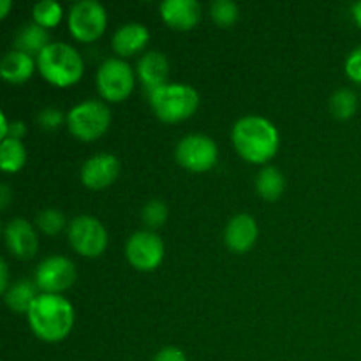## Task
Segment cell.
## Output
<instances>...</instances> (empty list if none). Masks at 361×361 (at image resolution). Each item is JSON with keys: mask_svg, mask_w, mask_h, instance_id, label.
Instances as JSON below:
<instances>
[{"mask_svg": "<svg viewBox=\"0 0 361 361\" xmlns=\"http://www.w3.org/2000/svg\"><path fill=\"white\" fill-rule=\"evenodd\" d=\"M168 207H166L164 201L161 200H150L145 204L143 210H141V219H143L145 224L152 229L161 228V226L168 221Z\"/></svg>", "mask_w": 361, "mask_h": 361, "instance_id": "obj_27", "label": "cell"}, {"mask_svg": "<svg viewBox=\"0 0 361 361\" xmlns=\"http://www.w3.org/2000/svg\"><path fill=\"white\" fill-rule=\"evenodd\" d=\"M34 14V23L41 25L44 28H51L62 20V6L55 0H39L32 9Z\"/></svg>", "mask_w": 361, "mask_h": 361, "instance_id": "obj_24", "label": "cell"}, {"mask_svg": "<svg viewBox=\"0 0 361 361\" xmlns=\"http://www.w3.org/2000/svg\"><path fill=\"white\" fill-rule=\"evenodd\" d=\"M67 129L81 141H94L108 130L111 111L101 101H83L67 111Z\"/></svg>", "mask_w": 361, "mask_h": 361, "instance_id": "obj_5", "label": "cell"}, {"mask_svg": "<svg viewBox=\"0 0 361 361\" xmlns=\"http://www.w3.org/2000/svg\"><path fill=\"white\" fill-rule=\"evenodd\" d=\"M155 115L168 123L182 122L196 113L200 106V94L185 83H166L148 94Z\"/></svg>", "mask_w": 361, "mask_h": 361, "instance_id": "obj_4", "label": "cell"}, {"mask_svg": "<svg viewBox=\"0 0 361 361\" xmlns=\"http://www.w3.org/2000/svg\"><path fill=\"white\" fill-rule=\"evenodd\" d=\"M25 133H27V127H25L23 122H13L7 126V137H13V140H21V137L25 136Z\"/></svg>", "mask_w": 361, "mask_h": 361, "instance_id": "obj_31", "label": "cell"}, {"mask_svg": "<svg viewBox=\"0 0 361 361\" xmlns=\"http://www.w3.org/2000/svg\"><path fill=\"white\" fill-rule=\"evenodd\" d=\"M126 257L136 270L152 271L162 263L164 243L155 231L143 229L129 236L126 243Z\"/></svg>", "mask_w": 361, "mask_h": 361, "instance_id": "obj_10", "label": "cell"}, {"mask_svg": "<svg viewBox=\"0 0 361 361\" xmlns=\"http://www.w3.org/2000/svg\"><path fill=\"white\" fill-rule=\"evenodd\" d=\"M0 122H2V127H0V137H2V140H6V136H7V126H9V122H7L6 113H2V115H0Z\"/></svg>", "mask_w": 361, "mask_h": 361, "instance_id": "obj_35", "label": "cell"}, {"mask_svg": "<svg viewBox=\"0 0 361 361\" xmlns=\"http://www.w3.org/2000/svg\"><path fill=\"white\" fill-rule=\"evenodd\" d=\"M356 106H358V97L349 88H338L330 99V111L338 120L351 118L356 113Z\"/></svg>", "mask_w": 361, "mask_h": 361, "instance_id": "obj_23", "label": "cell"}, {"mask_svg": "<svg viewBox=\"0 0 361 361\" xmlns=\"http://www.w3.org/2000/svg\"><path fill=\"white\" fill-rule=\"evenodd\" d=\"M345 74L355 83H361V46L353 49L345 60Z\"/></svg>", "mask_w": 361, "mask_h": 361, "instance_id": "obj_29", "label": "cell"}, {"mask_svg": "<svg viewBox=\"0 0 361 361\" xmlns=\"http://www.w3.org/2000/svg\"><path fill=\"white\" fill-rule=\"evenodd\" d=\"M353 18H355V21L358 23V27L361 28V0H360V2H356L355 6H353Z\"/></svg>", "mask_w": 361, "mask_h": 361, "instance_id": "obj_34", "label": "cell"}, {"mask_svg": "<svg viewBox=\"0 0 361 361\" xmlns=\"http://www.w3.org/2000/svg\"><path fill=\"white\" fill-rule=\"evenodd\" d=\"M286 189V178L275 166H264L256 178V190L264 201H277Z\"/></svg>", "mask_w": 361, "mask_h": 361, "instance_id": "obj_21", "label": "cell"}, {"mask_svg": "<svg viewBox=\"0 0 361 361\" xmlns=\"http://www.w3.org/2000/svg\"><path fill=\"white\" fill-rule=\"evenodd\" d=\"M35 224L41 229L44 235H59L63 228H66V215L56 208H44L37 214Z\"/></svg>", "mask_w": 361, "mask_h": 361, "instance_id": "obj_25", "label": "cell"}, {"mask_svg": "<svg viewBox=\"0 0 361 361\" xmlns=\"http://www.w3.org/2000/svg\"><path fill=\"white\" fill-rule=\"evenodd\" d=\"M210 14L214 21L221 27H229L240 16V9L233 0H215L210 6Z\"/></svg>", "mask_w": 361, "mask_h": 361, "instance_id": "obj_26", "label": "cell"}, {"mask_svg": "<svg viewBox=\"0 0 361 361\" xmlns=\"http://www.w3.org/2000/svg\"><path fill=\"white\" fill-rule=\"evenodd\" d=\"M150 41V32L143 23L130 21L120 25L111 37V48L120 56H133L140 53Z\"/></svg>", "mask_w": 361, "mask_h": 361, "instance_id": "obj_17", "label": "cell"}, {"mask_svg": "<svg viewBox=\"0 0 361 361\" xmlns=\"http://www.w3.org/2000/svg\"><path fill=\"white\" fill-rule=\"evenodd\" d=\"M175 157L187 171L204 173L214 168L217 162L219 148L217 143L207 134H189L178 141Z\"/></svg>", "mask_w": 361, "mask_h": 361, "instance_id": "obj_9", "label": "cell"}, {"mask_svg": "<svg viewBox=\"0 0 361 361\" xmlns=\"http://www.w3.org/2000/svg\"><path fill=\"white\" fill-rule=\"evenodd\" d=\"M34 67L32 55L20 49H11L0 60V76L9 83H23L34 74Z\"/></svg>", "mask_w": 361, "mask_h": 361, "instance_id": "obj_18", "label": "cell"}, {"mask_svg": "<svg viewBox=\"0 0 361 361\" xmlns=\"http://www.w3.org/2000/svg\"><path fill=\"white\" fill-rule=\"evenodd\" d=\"M76 282V267L66 256H48L39 263L35 270V286L42 293L66 291Z\"/></svg>", "mask_w": 361, "mask_h": 361, "instance_id": "obj_11", "label": "cell"}, {"mask_svg": "<svg viewBox=\"0 0 361 361\" xmlns=\"http://www.w3.org/2000/svg\"><path fill=\"white\" fill-rule=\"evenodd\" d=\"M161 16L175 30H190L201 18V4L197 0H164L161 4Z\"/></svg>", "mask_w": 361, "mask_h": 361, "instance_id": "obj_14", "label": "cell"}, {"mask_svg": "<svg viewBox=\"0 0 361 361\" xmlns=\"http://www.w3.org/2000/svg\"><path fill=\"white\" fill-rule=\"evenodd\" d=\"M152 361H187V356L180 348H175V345H166V348H162L161 351L154 356V360Z\"/></svg>", "mask_w": 361, "mask_h": 361, "instance_id": "obj_30", "label": "cell"}, {"mask_svg": "<svg viewBox=\"0 0 361 361\" xmlns=\"http://www.w3.org/2000/svg\"><path fill=\"white\" fill-rule=\"evenodd\" d=\"M37 286L32 284L27 279H20L18 282L9 286L6 293H4V300H6L7 307L14 312H28L34 300L37 298Z\"/></svg>", "mask_w": 361, "mask_h": 361, "instance_id": "obj_20", "label": "cell"}, {"mask_svg": "<svg viewBox=\"0 0 361 361\" xmlns=\"http://www.w3.org/2000/svg\"><path fill=\"white\" fill-rule=\"evenodd\" d=\"M120 173V162L118 159L108 152H101V154L92 155L90 159L85 161L81 166L80 178L85 187L88 189H106L111 185L116 180Z\"/></svg>", "mask_w": 361, "mask_h": 361, "instance_id": "obj_12", "label": "cell"}, {"mask_svg": "<svg viewBox=\"0 0 361 361\" xmlns=\"http://www.w3.org/2000/svg\"><path fill=\"white\" fill-rule=\"evenodd\" d=\"M67 238L71 247L80 256L97 257L108 247V231L99 219L92 215H78L67 226Z\"/></svg>", "mask_w": 361, "mask_h": 361, "instance_id": "obj_7", "label": "cell"}, {"mask_svg": "<svg viewBox=\"0 0 361 361\" xmlns=\"http://www.w3.org/2000/svg\"><path fill=\"white\" fill-rule=\"evenodd\" d=\"M67 115H63L59 108H44L42 111H39L37 122L39 126L44 127V129L53 130L60 126L62 122H66Z\"/></svg>", "mask_w": 361, "mask_h": 361, "instance_id": "obj_28", "label": "cell"}, {"mask_svg": "<svg viewBox=\"0 0 361 361\" xmlns=\"http://www.w3.org/2000/svg\"><path fill=\"white\" fill-rule=\"evenodd\" d=\"M27 162V148L21 140L7 137L0 143V166L6 173H16Z\"/></svg>", "mask_w": 361, "mask_h": 361, "instance_id": "obj_22", "label": "cell"}, {"mask_svg": "<svg viewBox=\"0 0 361 361\" xmlns=\"http://www.w3.org/2000/svg\"><path fill=\"white\" fill-rule=\"evenodd\" d=\"M9 200H11V192H9V187L4 183V185H0V207L6 208L7 204H9Z\"/></svg>", "mask_w": 361, "mask_h": 361, "instance_id": "obj_33", "label": "cell"}, {"mask_svg": "<svg viewBox=\"0 0 361 361\" xmlns=\"http://www.w3.org/2000/svg\"><path fill=\"white\" fill-rule=\"evenodd\" d=\"M35 337L44 342H60L71 334L74 309L67 298L53 293H41L27 312Z\"/></svg>", "mask_w": 361, "mask_h": 361, "instance_id": "obj_2", "label": "cell"}, {"mask_svg": "<svg viewBox=\"0 0 361 361\" xmlns=\"http://www.w3.org/2000/svg\"><path fill=\"white\" fill-rule=\"evenodd\" d=\"M9 289V267L6 261H0V291L6 293Z\"/></svg>", "mask_w": 361, "mask_h": 361, "instance_id": "obj_32", "label": "cell"}, {"mask_svg": "<svg viewBox=\"0 0 361 361\" xmlns=\"http://www.w3.org/2000/svg\"><path fill=\"white\" fill-rule=\"evenodd\" d=\"M37 69L51 85L56 87H71L78 83L83 76L85 63L74 46L67 42H49L37 55Z\"/></svg>", "mask_w": 361, "mask_h": 361, "instance_id": "obj_3", "label": "cell"}, {"mask_svg": "<svg viewBox=\"0 0 361 361\" xmlns=\"http://www.w3.org/2000/svg\"><path fill=\"white\" fill-rule=\"evenodd\" d=\"M137 76H140L141 83L145 85L148 94L154 92L155 88L166 85L169 76L168 56L162 51H157V49L147 51L140 60H137Z\"/></svg>", "mask_w": 361, "mask_h": 361, "instance_id": "obj_16", "label": "cell"}, {"mask_svg": "<svg viewBox=\"0 0 361 361\" xmlns=\"http://www.w3.org/2000/svg\"><path fill=\"white\" fill-rule=\"evenodd\" d=\"M6 245L13 256L20 259H30L35 256L39 249V238L34 226L25 219H13L6 224L4 229Z\"/></svg>", "mask_w": 361, "mask_h": 361, "instance_id": "obj_13", "label": "cell"}, {"mask_svg": "<svg viewBox=\"0 0 361 361\" xmlns=\"http://www.w3.org/2000/svg\"><path fill=\"white\" fill-rule=\"evenodd\" d=\"M49 44V34L37 23H25L14 35V49L28 53H41Z\"/></svg>", "mask_w": 361, "mask_h": 361, "instance_id": "obj_19", "label": "cell"}, {"mask_svg": "<svg viewBox=\"0 0 361 361\" xmlns=\"http://www.w3.org/2000/svg\"><path fill=\"white\" fill-rule=\"evenodd\" d=\"M11 7V0H0V16H7V11Z\"/></svg>", "mask_w": 361, "mask_h": 361, "instance_id": "obj_36", "label": "cell"}, {"mask_svg": "<svg viewBox=\"0 0 361 361\" xmlns=\"http://www.w3.org/2000/svg\"><path fill=\"white\" fill-rule=\"evenodd\" d=\"M99 94L111 102H120L130 95L134 88V71L129 62L118 56H109L99 66L95 74Z\"/></svg>", "mask_w": 361, "mask_h": 361, "instance_id": "obj_6", "label": "cell"}, {"mask_svg": "<svg viewBox=\"0 0 361 361\" xmlns=\"http://www.w3.org/2000/svg\"><path fill=\"white\" fill-rule=\"evenodd\" d=\"M235 150L245 161L254 164H264L279 150L281 136L274 123L264 116L247 115L236 120L231 130Z\"/></svg>", "mask_w": 361, "mask_h": 361, "instance_id": "obj_1", "label": "cell"}, {"mask_svg": "<svg viewBox=\"0 0 361 361\" xmlns=\"http://www.w3.org/2000/svg\"><path fill=\"white\" fill-rule=\"evenodd\" d=\"M108 23L104 6L97 0H78L71 6L67 14L69 30L78 41L92 42L99 39Z\"/></svg>", "mask_w": 361, "mask_h": 361, "instance_id": "obj_8", "label": "cell"}, {"mask_svg": "<svg viewBox=\"0 0 361 361\" xmlns=\"http://www.w3.org/2000/svg\"><path fill=\"white\" fill-rule=\"evenodd\" d=\"M257 222L252 215L238 214L228 222L224 231V242L233 252H247L257 240Z\"/></svg>", "mask_w": 361, "mask_h": 361, "instance_id": "obj_15", "label": "cell"}]
</instances>
